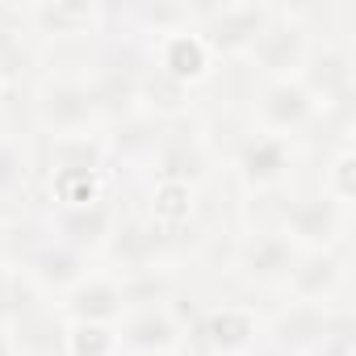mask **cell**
Returning a JSON list of instances; mask_svg holds the SVG:
<instances>
[{"instance_id":"1","label":"cell","mask_w":356,"mask_h":356,"mask_svg":"<svg viewBox=\"0 0 356 356\" xmlns=\"http://www.w3.org/2000/svg\"><path fill=\"white\" fill-rule=\"evenodd\" d=\"M34 118L51 138H67V134H88L105 113L97 105L92 80H84V76H51L34 92Z\"/></svg>"},{"instance_id":"2","label":"cell","mask_w":356,"mask_h":356,"mask_svg":"<svg viewBox=\"0 0 356 356\" xmlns=\"http://www.w3.org/2000/svg\"><path fill=\"white\" fill-rule=\"evenodd\" d=\"M273 22L268 5H214L193 9V30L202 34L210 55H252L264 26Z\"/></svg>"},{"instance_id":"3","label":"cell","mask_w":356,"mask_h":356,"mask_svg":"<svg viewBox=\"0 0 356 356\" xmlns=\"http://www.w3.org/2000/svg\"><path fill=\"white\" fill-rule=\"evenodd\" d=\"M310 30L302 26V13H285V9H273V22L264 26L260 42L252 47V63L264 80H293L302 76L306 67V55H310Z\"/></svg>"},{"instance_id":"4","label":"cell","mask_w":356,"mask_h":356,"mask_svg":"<svg viewBox=\"0 0 356 356\" xmlns=\"http://www.w3.org/2000/svg\"><path fill=\"white\" fill-rule=\"evenodd\" d=\"M348 210L327 202L323 193L318 197H285V206L277 210L281 218V235L298 248V252H331L339 239H343V218Z\"/></svg>"},{"instance_id":"5","label":"cell","mask_w":356,"mask_h":356,"mask_svg":"<svg viewBox=\"0 0 356 356\" xmlns=\"http://www.w3.org/2000/svg\"><path fill=\"white\" fill-rule=\"evenodd\" d=\"M252 113L260 122V134H298L314 113H318V101L310 97V88L293 76V80H264L256 101H252Z\"/></svg>"},{"instance_id":"6","label":"cell","mask_w":356,"mask_h":356,"mask_svg":"<svg viewBox=\"0 0 356 356\" xmlns=\"http://www.w3.org/2000/svg\"><path fill=\"white\" fill-rule=\"evenodd\" d=\"M298 260V248L273 227V231H252L239 248H235V268L243 281L252 285H285L289 268Z\"/></svg>"},{"instance_id":"7","label":"cell","mask_w":356,"mask_h":356,"mask_svg":"<svg viewBox=\"0 0 356 356\" xmlns=\"http://www.w3.org/2000/svg\"><path fill=\"white\" fill-rule=\"evenodd\" d=\"M63 314L72 323H101L113 327L126 318V298H122V281L109 273H84L67 293H63Z\"/></svg>"},{"instance_id":"8","label":"cell","mask_w":356,"mask_h":356,"mask_svg":"<svg viewBox=\"0 0 356 356\" xmlns=\"http://www.w3.org/2000/svg\"><path fill=\"white\" fill-rule=\"evenodd\" d=\"M151 67H155L159 76H168L172 84L189 88V84L210 80V72H214V55L206 51L202 34L189 26V30H181V34H168V38L155 42V51H151Z\"/></svg>"},{"instance_id":"9","label":"cell","mask_w":356,"mask_h":356,"mask_svg":"<svg viewBox=\"0 0 356 356\" xmlns=\"http://www.w3.org/2000/svg\"><path fill=\"white\" fill-rule=\"evenodd\" d=\"M235 168L248 189H273L293 168V143L281 134H248L235 151Z\"/></svg>"},{"instance_id":"10","label":"cell","mask_w":356,"mask_h":356,"mask_svg":"<svg viewBox=\"0 0 356 356\" xmlns=\"http://www.w3.org/2000/svg\"><path fill=\"white\" fill-rule=\"evenodd\" d=\"M118 343L143 356H172L181 348V323L168 306H143V310H126Z\"/></svg>"},{"instance_id":"11","label":"cell","mask_w":356,"mask_h":356,"mask_svg":"<svg viewBox=\"0 0 356 356\" xmlns=\"http://www.w3.org/2000/svg\"><path fill=\"white\" fill-rule=\"evenodd\" d=\"M113 264H122L118 273L130 277V273H147L155 268L159 252L168 248V231H159L151 218H130V222H113L109 239H105Z\"/></svg>"},{"instance_id":"12","label":"cell","mask_w":356,"mask_h":356,"mask_svg":"<svg viewBox=\"0 0 356 356\" xmlns=\"http://www.w3.org/2000/svg\"><path fill=\"white\" fill-rule=\"evenodd\" d=\"M335 335H348V327H343V318H331V310L327 306H318V302H293L277 323H273V339L281 343V348H306V352H314L318 343H327V339H335Z\"/></svg>"},{"instance_id":"13","label":"cell","mask_w":356,"mask_h":356,"mask_svg":"<svg viewBox=\"0 0 356 356\" xmlns=\"http://www.w3.org/2000/svg\"><path fill=\"white\" fill-rule=\"evenodd\" d=\"M210 172V151L197 134H163L159 151H155V185H197L202 176Z\"/></svg>"},{"instance_id":"14","label":"cell","mask_w":356,"mask_h":356,"mask_svg":"<svg viewBox=\"0 0 356 356\" xmlns=\"http://www.w3.org/2000/svg\"><path fill=\"white\" fill-rule=\"evenodd\" d=\"M105 17H109V9H101V5H34V9L17 13V22L30 34H47V38L92 34V30H101Z\"/></svg>"},{"instance_id":"15","label":"cell","mask_w":356,"mask_h":356,"mask_svg":"<svg viewBox=\"0 0 356 356\" xmlns=\"http://www.w3.org/2000/svg\"><path fill=\"white\" fill-rule=\"evenodd\" d=\"M310 97L323 105V101H343L352 92V51L343 47H310L306 55V67L298 76Z\"/></svg>"},{"instance_id":"16","label":"cell","mask_w":356,"mask_h":356,"mask_svg":"<svg viewBox=\"0 0 356 356\" xmlns=\"http://www.w3.org/2000/svg\"><path fill=\"white\" fill-rule=\"evenodd\" d=\"M202 335H206V343H210L214 352H222V356H248V352L256 348L260 318H256V310H248V306H218V310L206 314Z\"/></svg>"},{"instance_id":"17","label":"cell","mask_w":356,"mask_h":356,"mask_svg":"<svg viewBox=\"0 0 356 356\" xmlns=\"http://www.w3.org/2000/svg\"><path fill=\"white\" fill-rule=\"evenodd\" d=\"M343 268H339V256L335 252H298L289 277H285V289L293 293V302H327L339 285Z\"/></svg>"},{"instance_id":"18","label":"cell","mask_w":356,"mask_h":356,"mask_svg":"<svg viewBox=\"0 0 356 356\" xmlns=\"http://www.w3.org/2000/svg\"><path fill=\"white\" fill-rule=\"evenodd\" d=\"M30 281H34V289H47V293H67L80 277H84V256L80 252H72L67 243H47V248H38L30 260H26V268H22Z\"/></svg>"},{"instance_id":"19","label":"cell","mask_w":356,"mask_h":356,"mask_svg":"<svg viewBox=\"0 0 356 356\" xmlns=\"http://www.w3.org/2000/svg\"><path fill=\"white\" fill-rule=\"evenodd\" d=\"M59 243H67L72 252H88V248H105L109 231H113V210L105 202H92V206H80V210H63L59 227H55Z\"/></svg>"},{"instance_id":"20","label":"cell","mask_w":356,"mask_h":356,"mask_svg":"<svg viewBox=\"0 0 356 356\" xmlns=\"http://www.w3.org/2000/svg\"><path fill=\"white\" fill-rule=\"evenodd\" d=\"M130 22L143 34H155L159 42L168 34H181L193 26V5H143V9H130Z\"/></svg>"},{"instance_id":"21","label":"cell","mask_w":356,"mask_h":356,"mask_svg":"<svg viewBox=\"0 0 356 356\" xmlns=\"http://www.w3.org/2000/svg\"><path fill=\"white\" fill-rule=\"evenodd\" d=\"M193 214V189L189 185H155L151 193V222L159 231H176Z\"/></svg>"},{"instance_id":"22","label":"cell","mask_w":356,"mask_h":356,"mask_svg":"<svg viewBox=\"0 0 356 356\" xmlns=\"http://www.w3.org/2000/svg\"><path fill=\"white\" fill-rule=\"evenodd\" d=\"M118 348V331L101 323H72L63 335V356H113Z\"/></svg>"},{"instance_id":"23","label":"cell","mask_w":356,"mask_h":356,"mask_svg":"<svg viewBox=\"0 0 356 356\" xmlns=\"http://www.w3.org/2000/svg\"><path fill=\"white\" fill-rule=\"evenodd\" d=\"M352 147H339V155H335V163L327 168V181H323V197L327 202H335V206H343L348 210V202H352Z\"/></svg>"},{"instance_id":"24","label":"cell","mask_w":356,"mask_h":356,"mask_svg":"<svg viewBox=\"0 0 356 356\" xmlns=\"http://www.w3.org/2000/svg\"><path fill=\"white\" fill-rule=\"evenodd\" d=\"M22 181H26V155H22V147L13 138L0 134V193L17 189Z\"/></svg>"},{"instance_id":"25","label":"cell","mask_w":356,"mask_h":356,"mask_svg":"<svg viewBox=\"0 0 356 356\" xmlns=\"http://www.w3.org/2000/svg\"><path fill=\"white\" fill-rule=\"evenodd\" d=\"M310 356H348V335H335V339H327V343H318Z\"/></svg>"},{"instance_id":"26","label":"cell","mask_w":356,"mask_h":356,"mask_svg":"<svg viewBox=\"0 0 356 356\" xmlns=\"http://www.w3.org/2000/svg\"><path fill=\"white\" fill-rule=\"evenodd\" d=\"M0 356H22L17 352V339H13V331H9L5 318H0Z\"/></svg>"},{"instance_id":"27","label":"cell","mask_w":356,"mask_h":356,"mask_svg":"<svg viewBox=\"0 0 356 356\" xmlns=\"http://www.w3.org/2000/svg\"><path fill=\"white\" fill-rule=\"evenodd\" d=\"M5 256H9V235H5V222H0V268H5Z\"/></svg>"},{"instance_id":"28","label":"cell","mask_w":356,"mask_h":356,"mask_svg":"<svg viewBox=\"0 0 356 356\" xmlns=\"http://www.w3.org/2000/svg\"><path fill=\"white\" fill-rule=\"evenodd\" d=\"M5 88H9V80H5V72H0V92H5Z\"/></svg>"}]
</instances>
